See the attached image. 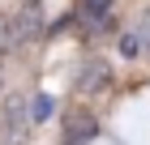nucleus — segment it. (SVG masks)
<instances>
[{"label":"nucleus","mask_w":150,"mask_h":145,"mask_svg":"<svg viewBox=\"0 0 150 145\" xmlns=\"http://www.w3.org/2000/svg\"><path fill=\"white\" fill-rule=\"evenodd\" d=\"M26 128H30V107H26V94H9L0 102V132L4 141H22Z\"/></svg>","instance_id":"1"},{"label":"nucleus","mask_w":150,"mask_h":145,"mask_svg":"<svg viewBox=\"0 0 150 145\" xmlns=\"http://www.w3.org/2000/svg\"><path fill=\"white\" fill-rule=\"evenodd\" d=\"M94 132H99V120H94L86 107L64 111V141L60 145H86V141H94Z\"/></svg>","instance_id":"2"},{"label":"nucleus","mask_w":150,"mask_h":145,"mask_svg":"<svg viewBox=\"0 0 150 145\" xmlns=\"http://www.w3.org/2000/svg\"><path fill=\"white\" fill-rule=\"evenodd\" d=\"M43 34V0H26L22 13L13 17V43H30Z\"/></svg>","instance_id":"3"},{"label":"nucleus","mask_w":150,"mask_h":145,"mask_svg":"<svg viewBox=\"0 0 150 145\" xmlns=\"http://www.w3.org/2000/svg\"><path fill=\"white\" fill-rule=\"evenodd\" d=\"M107 85V64L103 60H90L86 64V73H81V94H94V90Z\"/></svg>","instance_id":"4"},{"label":"nucleus","mask_w":150,"mask_h":145,"mask_svg":"<svg viewBox=\"0 0 150 145\" xmlns=\"http://www.w3.org/2000/svg\"><path fill=\"white\" fill-rule=\"evenodd\" d=\"M107 13H112V0H81V17L86 22H107Z\"/></svg>","instance_id":"5"},{"label":"nucleus","mask_w":150,"mask_h":145,"mask_svg":"<svg viewBox=\"0 0 150 145\" xmlns=\"http://www.w3.org/2000/svg\"><path fill=\"white\" fill-rule=\"evenodd\" d=\"M137 43H142V51H150V9H142V17H137Z\"/></svg>","instance_id":"6"},{"label":"nucleus","mask_w":150,"mask_h":145,"mask_svg":"<svg viewBox=\"0 0 150 145\" xmlns=\"http://www.w3.org/2000/svg\"><path fill=\"white\" fill-rule=\"evenodd\" d=\"M13 47H17V43H13V22H9V17H0V56H9Z\"/></svg>","instance_id":"7"},{"label":"nucleus","mask_w":150,"mask_h":145,"mask_svg":"<svg viewBox=\"0 0 150 145\" xmlns=\"http://www.w3.org/2000/svg\"><path fill=\"white\" fill-rule=\"evenodd\" d=\"M120 56H142V43H137V34H133V30L120 34Z\"/></svg>","instance_id":"8"},{"label":"nucleus","mask_w":150,"mask_h":145,"mask_svg":"<svg viewBox=\"0 0 150 145\" xmlns=\"http://www.w3.org/2000/svg\"><path fill=\"white\" fill-rule=\"evenodd\" d=\"M52 115V98H35V111H30V120H47Z\"/></svg>","instance_id":"9"},{"label":"nucleus","mask_w":150,"mask_h":145,"mask_svg":"<svg viewBox=\"0 0 150 145\" xmlns=\"http://www.w3.org/2000/svg\"><path fill=\"white\" fill-rule=\"evenodd\" d=\"M0 90H4V64H0Z\"/></svg>","instance_id":"10"}]
</instances>
